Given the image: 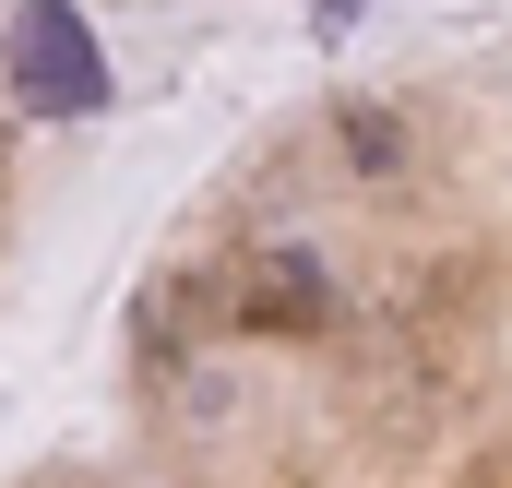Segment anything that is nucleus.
<instances>
[{
	"mask_svg": "<svg viewBox=\"0 0 512 488\" xmlns=\"http://www.w3.org/2000/svg\"><path fill=\"white\" fill-rule=\"evenodd\" d=\"M0 84L24 120H96L108 108V48L72 0H12V48H0Z\"/></svg>",
	"mask_w": 512,
	"mask_h": 488,
	"instance_id": "f257e3e1",
	"label": "nucleus"
}]
</instances>
